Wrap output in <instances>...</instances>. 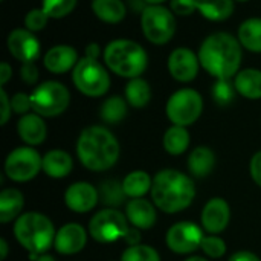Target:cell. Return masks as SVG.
Listing matches in <instances>:
<instances>
[{"label": "cell", "mask_w": 261, "mask_h": 261, "mask_svg": "<svg viewBox=\"0 0 261 261\" xmlns=\"http://www.w3.org/2000/svg\"><path fill=\"white\" fill-rule=\"evenodd\" d=\"M121 147L115 135L101 125L84 128L76 141V156L90 171H107L119 159Z\"/></svg>", "instance_id": "6da1fadb"}, {"label": "cell", "mask_w": 261, "mask_h": 261, "mask_svg": "<svg viewBox=\"0 0 261 261\" xmlns=\"http://www.w3.org/2000/svg\"><path fill=\"white\" fill-rule=\"evenodd\" d=\"M199 61L217 80H231L240 69L242 44L226 32H216L205 38L199 49Z\"/></svg>", "instance_id": "7a4b0ae2"}, {"label": "cell", "mask_w": 261, "mask_h": 261, "mask_svg": "<svg viewBox=\"0 0 261 261\" xmlns=\"http://www.w3.org/2000/svg\"><path fill=\"white\" fill-rule=\"evenodd\" d=\"M150 193L156 208L167 214H176L193 203L196 197V187L193 179L187 174L167 168L156 173Z\"/></svg>", "instance_id": "3957f363"}, {"label": "cell", "mask_w": 261, "mask_h": 261, "mask_svg": "<svg viewBox=\"0 0 261 261\" xmlns=\"http://www.w3.org/2000/svg\"><path fill=\"white\" fill-rule=\"evenodd\" d=\"M15 240L29 254L41 255L55 242V228L49 217L41 213H24L14 223Z\"/></svg>", "instance_id": "277c9868"}, {"label": "cell", "mask_w": 261, "mask_h": 261, "mask_svg": "<svg viewBox=\"0 0 261 261\" xmlns=\"http://www.w3.org/2000/svg\"><path fill=\"white\" fill-rule=\"evenodd\" d=\"M104 60L112 72L130 80L142 75L148 63L147 52L132 40H113L109 43L104 50Z\"/></svg>", "instance_id": "5b68a950"}, {"label": "cell", "mask_w": 261, "mask_h": 261, "mask_svg": "<svg viewBox=\"0 0 261 261\" xmlns=\"http://www.w3.org/2000/svg\"><path fill=\"white\" fill-rule=\"evenodd\" d=\"M72 80L75 87L90 98L106 95L110 87V76L107 70L98 63V60L87 57L76 63L72 72Z\"/></svg>", "instance_id": "8992f818"}, {"label": "cell", "mask_w": 261, "mask_h": 261, "mask_svg": "<svg viewBox=\"0 0 261 261\" xmlns=\"http://www.w3.org/2000/svg\"><path fill=\"white\" fill-rule=\"evenodd\" d=\"M34 113L46 118L61 115L70 102V93L66 86L58 81H46L31 93Z\"/></svg>", "instance_id": "52a82bcc"}, {"label": "cell", "mask_w": 261, "mask_h": 261, "mask_svg": "<svg viewBox=\"0 0 261 261\" xmlns=\"http://www.w3.org/2000/svg\"><path fill=\"white\" fill-rule=\"evenodd\" d=\"M130 229V223L121 211L106 208L98 211L89 222V234L98 243H113L119 239L124 240Z\"/></svg>", "instance_id": "ba28073f"}, {"label": "cell", "mask_w": 261, "mask_h": 261, "mask_svg": "<svg viewBox=\"0 0 261 261\" xmlns=\"http://www.w3.org/2000/svg\"><path fill=\"white\" fill-rule=\"evenodd\" d=\"M203 110V99L194 89H180L174 92L165 107L168 119L174 125L187 127L194 124Z\"/></svg>", "instance_id": "9c48e42d"}, {"label": "cell", "mask_w": 261, "mask_h": 261, "mask_svg": "<svg viewBox=\"0 0 261 261\" xmlns=\"http://www.w3.org/2000/svg\"><path fill=\"white\" fill-rule=\"evenodd\" d=\"M141 26L145 38L154 44L168 43L176 31V21L171 11L161 5H150L141 14Z\"/></svg>", "instance_id": "30bf717a"}, {"label": "cell", "mask_w": 261, "mask_h": 261, "mask_svg": "<svg viewBox=\"0 0 261 261\" xmlns=\"http://www.w3.org/2000/svg\"><path fill=\"white\" fill-rule=\"evenodd\" d=\"M40 170H43V158L32 147H18L6 156L5 174L14 182H29Z\"/></svg>", "instance_id": "8fae6325"}, {"label": "cell", "mask_w": 261, "mask_h": 261, "mask_svg": "<svg viewBox=\"0 0 261 261\" xmlns=\"http://www.w3.org/2000/svg\"><path fill=\"white\" fill-rule=\"evenodd\" d=\"M202 229L193 222H179L173 225L165 236L167 246L174 254H191L200 248L203 240Z\"/></svg>", "instance_id": "7c38bea8"}, {"label": "cell", "mask_w": 261, "mask_h": 261, "mask_svg": "<svg viewBox=\"0 0 261 261\" xmlns=\"http://www.w3.org/2000/svg\"><path fill=\"white\" fill-rule=\"evenodd\" d=\"M99 200V191L89 182H75L64 193L66 206L78 214L92 211Z\"/></svg>", "instance_id": "4fadbf2b"}, {"label": "cell", "mask_w": 261, "mask_h": 261, "mask_svg": "<svg viewBox=\"0 0 261 261\" xmlns=\"http://www.w3.org/2000/svg\"><path fill=\"white\" fill-rule=\"evenodd\" d=\"M11 55L21 63H34L40 55V41L28 29H14L8 37Z\"/></svg>", "instance_id": "5bb4252c"}, {"label": "cell", "mask_w": 261, "mask_h": 261, "mask_svg": "<svg viewBox=\"0 0 261 261\" xmlns=\"http://www.w3.org/2000/svg\"><path fill=\"white\" fill-rule=\"evenodd\" d=\"M199 57L188 47H177L168 58V70L171 76L180 83L193 81L199 73Z\"/></svg>", "instance_id": "9a60e30c"}, {"label": "cell", "mask_w": 261, "mask_h": 261, "mask_svg": "<svg viewBox=\"0 0 261 261\" xmlns=\"http://www.w3.org/2000/svg\"><path fill=\"white\" fill-rule=\"evenodd\" d=\"M200 220H202L203 229L210 232L211 236L223 232L231 220V208L228 202L222 197H213L203 206Z\"/></svg>", "instance_id": "2e32d148"}, {"label": "cell", "mask_w": 261, "mask_h": 261, "mask_svg": "<svg viewBox=\"0 0 261 261\" xmlns=\"http://www.w3.org/2000/svg\"><path fill=\"white\" fill-rule=\"evenodd\" d=\"M87 243V232L78 223H66L57 231L54 246L61 255H73L84 249Z\"/></svg>", "instance_id": "e0dca14e"}, {"label": "cell", "mask_w": 261, "mask_h": 261, "mask_svg": "<svg viewBox=\"0 0 261 261\" xmlns=\"http://www.w3.org/2000/svg\"><path fill=\"white\" fill-rule=\"evenodd\" d=\"M154 206L156 205H153L144 197L130 199L125 205V217L133 228L151 229L158 220V213Z\"/></svg>", "instance_id": "ac0fdd59"}, {"label": "cell", "mask_w": 261, "mask_h": 261, "mask_svg": "<svg viewBox=\"0 0 261 261\" xmlns=\"http://www.w3.org/2000/svg\"><path fill=\"white\" fill-rule=\"evenodd\" d=\"M17 132H18L20 139L24 144H28L29 147L43 144L46 139V135H47V128H46V124L43 121V116H40L37 113L23 115L18 119Z\"/></svg>", "instance_id": "d6986e66"}, {"label": "cell", "mask_w": 261, "mask_h": 261, "mask_svg": "<svg viewBox=\"0 0 261 261\" xmlns=\"http://www.w3.org/2000/svg\"><path fill=\"white\" fill-rule=\"evenodd\" d=\"M44 67L52 73H66L70 69L76 66L78 54L72 46L60 44L54 46L46 55H44Z\"/></svg>", "instance_id": "ffe728a7"}, {"label": "cell", "mask_w": 261, "mask_h": 261, "mask_svg": "<svg viewBox=\"0 0 261 261\" xmlns=\"http://www.w3.org/2000/svg\"><path fill=\"white\" fill-rule=\"evenodd\" d=\"M73 170V159L64 150H50L43 156V171L52 179L67 177Z\"/></svg>", "instance_id": "44dd1931"}, {"label": "cell", "mask_w": 261, "mask_h": 261, "mask_svg": "<svg viewBox=\"0 0 261 261\" xmlns=\"http://www.w3.org/2000/svg\"><path fill=\"white\" fill-rule=\"evenodd\" d=\"M24 196L15 188H5L0 193V222L9 223L21 216Z\"/></svg>", "instance_id": "7402d4cb"}, {"label": "cell", "mask_w": 261, "mask_h": 261, "mask_svg": "<svg viewBox=\"0 0 261 261\" xmlns=\"http://www.w3.org/2000/svg\"><path fill=\"white\" fill-rule=\"evenodd\" d=\"M237 93L248 99H261V70L245 69L236 75L234 80Z\"/></svg>", "instance_id": "603a6c76"}, {"label": "cell", "mask_w": 261, "mask_h": 261, "mask_svg": "<svg viewBox=\"0 0 261 261\" xmlns=\"http://www.w3.org/2000/svg\"><path fill=\"white\" fill-rule=\"evenodd\" d=\"M216 165V156L208 147H196L188 156V170L194 177H206Z\"/></svg>", "instance_id": "cb8c5ba5"}, {"label": "cell", "mask_w": 261, "mask_h": 261, "mask_svg": "<svg viewBox=\"0 0 261 261\" xmlns=\"http://www.w3.org/2000/svg\"><path fill=\"white\" fill-rule=\"evenodd\" d=\"M151 185H153V179L150 177L148 173L142 170L128 173L122 180V187L128 199L144 197L148 191H151Z\"/></svg>", "instance_id": "d4e9b609"}, {"label": "cell", "mask_w": 261, "mask_h": 261, "mask_svg": "<svg viewBox=\"0 0 261 261\" xmlns=\"http://www.w3.org/2000/svg\"><path fill=\"white\" fill-rule=\"evenodd\" d=\"M93 14L106 23H119L125 17V5L121 0H93Z\"/></svg>", "instance_id": "484cf974"}, {"label": "cell", "mask_w": 261, "mask_h": 261, "mask_svg": "<svg viewBox=\"0 0 261 261\" xmlns=\"http://www.w3.org/2000/svg\"><path fill=\"white\" fill-rule=\"evenodd\" d=\"M197 11L208 20H226L234 12V0H197Z\"/></svg>", "instance_id": "4316f807"}, {"label": "cell", "mask_w": 261, "mask_h": 261, "mask_svg": "<svg viewBox=\"0 0 261 261\" xmlns=\"http://www.w3.org/2000/svg\"><path fill=\"white\" fill-rule=\"evenodd\" d=\"M190 147V133L185 127L173 125L164 135V148L171 156L184 154Z\"/></svg>", "instance_id": "83f0119b"}, {"label": "cell", "mask_w": 261, "mask_h": 261, "mask_svg": "<svg viewBox=\"0 0 261 261\" xmlns=\"http://www.w3.org/2000/svg\"><path fill=\"white\" fill-rule=\"evenodd\" d=\"M240 44L251 50L261 52V18H248L239 28Z\"/></svg>", "instance_id": "f1b7e54d"}, {"label": "cell", "mask_w": 261, "mask_h": 261, "mask_svg": "<svg viewBox=\"0 0 261 261\" xmlns=\"http://www.w3.org/2000/svg\"><path fill=\"white\" fill-rule=\"evenodd\" d=\"M151 89L142 78H132L125 86V99L135 109H142L150 102Z\"/></svg>", "instance_id": "f546056e"}, {"label": "cell", "mask_w": 261, "mask_h": 261, "mask_svg": "<svg viewBox=\"0 0 261 261\" xmlns=\"http://www.w3.org/2000/svg\"><path fill=\"white\" fill-rule=\"evenodd\" d=\"M99 200L109 206V208H118L121 206L128 197L124 191L122 184L116 180H106L99 185Z\"/></svg>", "instance_id": "4dcf8cb0"}, {"label": "cell", "mask_w": 261, "mask_h": 261, "mask_svg": "<svg viewBox=\"0 0 261 261\" xmlns=\"http://www.w3.org/2000/svg\"><path fill=\"white\" fill-rule=\"evenodd\" d=\"M101 118L107 124H118L127 115V102L121 96H110L101 106Z\"/></svg>", "instance_id": "1f68e13d"}, {"label": "cell", "mask_w": 261, "mask_h": 261, "mask_svg": "<svg viewBox=\"0 0 261 261\" xmlns=\"http://www.w3.org/2000/svg\"><path fill=\"white\" fill-rule=\"evenodd\" d=\"M121 261H161V255L148 245H135L122 252Z\"/></svg>", "instance_id": "d6a6232c"}, {"label": "cell", "mask_w": 261, "mask_h": 261, "mask_svg": "<svg viewBox=\"0 0 261 261\" xmlns=\"http://www.w3.org/2000/svg\"><path fill=\"white\" fill-rule=\"evenodd\" d=\"M237 93L236 84L229 80H217L213 87V98L219 106H228L234 101Z\"/></svg>", "instance_id": "836d02e7"}, {"label": "cell", "mask_w": 261, "mask_h": 261, "mask_svg": "<svg viewBox=\"0 0 261 261\" xmlns=\"http://www.w3.org/2000/svg\"><path fill=\"white\" fill-rule=\"evenodd\" d=\"M76 6V0H43V11L50 18H61L70 14Z\"/></svg>", "instance_id": "e575fe53"}, {"label": "cell", "mask_w": 261, "mask_h": 261, "mask_svg": "<svg viewBox=\"0 0 261 261\" xmlns=\"http://www.w3.org/2000/svg\"><path fill=\"white\" fill-rule=\"evenodd\" d=\"M200 249L210 258H220L226 254V243L220 237L210 236V237H203Z\"/></svg>", "instance_id": "d590c367"}, {"label": "cell", "mask_w": 261, "mask_h": 261, "mask_svg": "<svg viewBox=\"0 0 261 261\" xmlns=\"http://www.w3.org/2000/svg\"><path fill=\"white\" fill-rule=\"evenodd\" d=\"M47 18H49V15L43 9H31L24 17V24H26L28 31L37 32L46 26Z\"/></svg>", "instance_id": "8d00e7d4"}, {"label": "cell", "mask_w": 261, "mask_h": 261, "mask_svg": "<svg viewBox=\"0 0 261 261\" xmlns=\"http://www.w3.org/2000/svg\"><path fill=\"white\" fill-rule=\"evenodd\" d=\"M11 107H12V112L18 113V115H26L29 110H32V102H31V95H26V93H15L12 98H11Z\"/></svg>", "instance_id": "74e56055"}, {"label": "cell", "mask_w": 261, "mask_h": 261, "mask_svg": "<svg viewBox=\"0 0 261 261\" xmlns=\"http://www.w3.org/2000/svg\"><path fill=\"white\" fill-rule=\"evenodd\" d=\"M197 9V0H171V11L177 15H191Z\"/></svg>", "instance_id": "f35d334b"}, {"label": "cell", "mask_w": 261, "mask_h": 261, "mask_svg": "<svg viewBox=\"0 0 261 261\" xmlns=\"http://www.w3.org/2000/svg\"><path fill=\"white\" fill-rule=\"evenodd\" d=\"M20 76H21V80L26 84H29V86L35 84L37 80H38V69H37V66L34 63H23V66L20 69Z\"/></svg>", "instance_id": "ab89813d"}, {"label": "cell", "mask_w": 261, "mask_h": 261, "mask_svg": "<svg viewBox=\"0 0 261 261\" xmlns=\"http://www.w3.org/2000/svg\"><path fill=\"white\" fill-rule=\"evenodd\" d=\"M249 171H251V177L252 180L261 187V151H257L252 159H251V165H249Z\"/></svg>", "instance_id": "60d3db41"}, {"label": "cell", "mask_w": 261, "mask_h": 261, "mask_svg": "<svg viewBox=\"0 0 261 261\" xmlns=\"http://www.w3.org/2000/svg\"><path fill=\"white\" fill-rule=\"evenodd\" d=\"M0 101H2V119H0V124L5 125L11 116V112H12V107H11V99L8 98L5 89L0 90Z\"/></svg>", "instance_id": "b9f144b4"}, {"label": "cell", "mask_w": 261, "mask_h": 261, "mask_svg": "<svg viewBox=\"0 0 261 261\" xmlns=\"http://www.w3.org/2000/svg\"><path fill=\"white\" fill-rule=\"evenodd\" d=\"M228 261H261L260 257H257L251 251H237L234 252Z\"/></svg>", "instance_id": "7bdbcfd3"}, {"label": "cell", "mask_w": 261, "mask_h": 261, "mask_svg": "<svg viewBox=\"0 0 261 261\" xmlns=\"http://www.w3.org/2000/svg\"><path fill=\"white\" fill-rule=\"evenodd\" d=\"M141 229H138V228H133V226H130V229H128V232L125 234V237H124V242L128 245V246H135V245H139V240H141V232H139Z\"/></svg>", "instance_id": "ee69618b"}, {"label": "cell", "mask_w": 261, "mask_h": 261, "mask_svg": "<svg viewBox=\"0 0 261 261\" xmlns=\"http://www.w3.org/2000/svg\"><path fill=\"white\" fill-rule=\"evenodd\" d=\"M11 76H12V69H11V66H9L8 63H2V64H0V84L5 86V84L9 81Z\"/></svg>", "instance_id": "f6af8a7d"}, {"label": "cell", "mask_w": 261, "mask_h": 261, "mask_svg": "<svg viewBox=\"0 0 261 261\" xmlns=\"http://www.w3.org/2000/svg\"><path fill=\"white\" fill-rule=\"evenodd\" d=\"M98 55H99V46L96 43H90L86 47V57L92 60H98Z\"/></svg>", "instance_id": "bcb514c9"}, {"label": "cell", "mask_w": 261, "mask_h": 261, "mask_svg": "<svg viewBox=\"0 0 261 261\" xmlns=\"http://www.w3.org/2000/svg\"><path fill=\"white\" fill-rule=\"evenodd\" d=\"M128 3H130V8H132V11L133 12H144L145 11V0H128Z\"/></svg>", "instance_id": "7dc6e473"}, {"label": "cell", "mask_w": 261, "mask_h": 261, "mask_svg": "<svg viewBox=\"0 0 261 261\" xmlns=\"http://www.w3.org/2000/svg\"><path fill=\"white\" fill-rule=\"evenodd\" d=\"M8 252H9V248H8V243L5 239H0V260L5 261L8 257Z\"/></svg>", "instance_id": "c3c4849f"}, {"label": "cell", "mask_w": 261, "mask_h": 261, "mask_svg": "<svg viewBox=\"0 0 261 261\" xmlns=\"http://www.w3.org/2000/svg\"><path fill=\"white\" fill-rule=\"evenodd\" d=\"M34 261H55V258L52 257V255H47V254H41V255H38L37 258Z\"/></svg>", "instance_id": "681fc988"}, {"label": "cell", "mask_w": 261, "mask_h": 261, "mask_svg": "<svg viewBox=\"0 0 261 261\" xmlns=\"http://www.w3.org/2000/svg\"><path fill=\"white\" fill-rule=\"evenodd\" d=\"M185 261H208V260H205L203 257H190L188 260H185Z\"/></svg>", "instance_id": "f907efd6"}, {"label": "cell", "mask_w": 261, "mask_h": 261, "mask_svg": "<svg viewBox=\"0 0 261 261\" xmlns=\"http://www.w3.org/2000/svg\"><path fill=\"white\" fill-rule=\"evenodd\" d=\"M147 3H150V5H159V3H162V2H165V0H145Z\"/></svg>", "instance_id": "816d5d0a"}, {"label": "cell", "mask_w": 261, "mask_h": 261, "mask_svg": "<svg viewBox=\"0 0 261 261\" xmlns=\"http://www.w3.org/2000/svg\"><path fill=\"white\" fill-rule=\"evenodd\" d=\"M239 2H248V0H239Z\"/></svg>", "instance_id": "f5cc1de1"}]
</instances>
